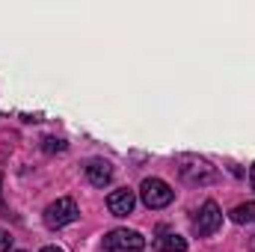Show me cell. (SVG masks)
Here are the masks:
<instances>
[{
	"label": "cell",
	"mask_w": 255,
	"mask_h": 252,
	"mask_svg": "<svg viewBox=\"0 0 255 252\" xmlns=\"http://www.w3.org/2000/svg\"><path fill=\"white\" fill-rule=\"evenodd\" d=\"M175 169H178L181 181H187L193 187H205V184L217 181V166H211V160H205L199 154H178Z\"/></svg>",
	"instance_id": "cell-1"
},
{
	"label": "cell",
	"mask_w": 255,
	"mask_h": 252,
	"mask_svg": "<svg viewBox=\"0 0 255 252\" xmlns=\"http://www.w3.org/2000/svg\"><path fill=\"white\" fill-rule=\"evenodd\" d=\"M139 199H142L145 208L160 211V208H166V205L175 199V190L169 187L163 178H145L142 187H139Z\"/></svg>",
	"instance_id": "cell-2"
},
{
	"label": "cell",
	"mask_w": 255,
	"mask_h": 252,
	"mask_svg": "<svg viewBox=\"0 0 255 252\" xmlns=\"http://www.w3.org/2000/svg\"><path fill=\"white\" fill-rule=\"evenodd\" d=\"M104 250L107 252H142L145 250V241L133 229H113L104 238Z\"/></svg>",
	"instance_id": "cell-3"
},
{
	"label": "cell",
	"mask_w": 255,
	"mask_h": 252,
	"mask_svg": "<svg viewBox=\"0 0 255 252\" xmlns=\"http://www.w3.org/2000/svg\"><path fill=\"white\" fill-rule=\"evenodd\" d=\"M77 217H80L77 202L68 199V196L57 199V202H51V205L45 208V223H48L51 229H63V226H68V223H74Z\"/></svg>",
	"instance_id": "cell-4"
},
{
	"label": "cell",
	"mask_w": 255,
	"mask_h": 252,
	"mask_svg": "<svg viewBox=\"0 0 255 252\" xmlns=\"http://www.w3.org/2000/svg\"><path fill=\"white\" fill-rule=\"evenodd\" d=\"M220 226H223V211L217 208V202H205V205L199 208L196 220H193V232H196L199 238H208V235H214Z\"/></svg>",
	"instance_id": "cell-5"
},
{
	"label": "cell",
	"mask_w": 255,
	"mask_h": 252,
	"mask_svg": "<svg viewBox=\"0 0 255 252\" xmlns=\"http://www.w3.org/2000/svg\"><path fill=\"white\" fill-rule=\"evenodd\" d=\"M133 205H136V193L133 190H113L110 196H107V208H110V214L113 217H128L130 211H133Z\"/></svg>",
	"instance_id": "cell-6"
},
{
	"label": "cell",
	"mask_w": 255,
	"mask_h": 252,
	"mask_svg": "<svg viewBox=\"0 0 255 252\" xmlns=\"http://www.w3.org/2000/svg\"><path fill=\"white\" fill-rule=\"evenodd\" d=\"M86 178H89V184H95V187H107V184L113 181V166H110L107 160H89V163H86Z\"/></svg>",
	"instance_id": "cell-7"
},
{
	"label": "cell",
	"mask_w": 255,
	"mask_h": 252,
	"mask_svg": "<svg viewBox=\"0 0 255 252\" xmlns=\"http://www.w3.org/2000/svg\"><path fill=\"white\" fill-rule=\"evenodd\" d=\"M154 250H157V252H187V238H181V235H175V232L160 229V238L154 241Z\"/></svg>",
	"instance_id": "cell-8"
},
{
	"label": "cell",
	"mask_w": 255,
	"mask_h": 252,
	"mask_svg": "<svg viewBox=\"0 0 255 252\" xmlns=\"http://www.w3.org/2000/svg\"><path fill=\"white\" fill-rule=\"evenodd\" d=\"M232 220L235 223H255V202H244V205H238L235 211H232Z\"/></svg>",
	"instance_id": "cell-9"
},
{
	"label": "cell",
	"mask_w": 255,
	"mask_h": 252,
	"mask_svg": "<svg viewBox=\"0 0 255 252\" xmlns=\"http://www.w3.org/2000/svg\"><path fill=\"white\" fill-rule=\"evenodd\" d=\"M68 148V142L60 139V136H45L42 139V151H48V154H57V151H65Z\"/></svg>",
	"instance_id": "cell-10"
},
{
	"label": "cell",
	"mask_w": 255,
	"mask_h": 252,
	"mask_svg": "<svg viewBox=\"0 0 255 252\" xmlns=\"http://www.w3.org/2000/svg\"><path fill=\"white\" fill-rule=\"evenodd\" d=\"M9 247H12V238L6 232H0V252H9Z\"/></svg>",
	"instance_id": "cell-11"
},
{
	"label": "cell",
	"mask_w": 255,
	"mask_h": 252,
	"mask_svg": "<svg viewBox=\"0 0 255 252\" xmlns=\"http://www.w3.org/2000/svg\"><path fill=\"white\" fill-rule=\"evenodd\" d=\"M250 187L255 190V166H253V169H250Z\"/></svg>",
	"instance_id": "cell-12"
},
{
	"label": "cell",
	"mask_w": 255,
	"mask_h": 252,
	"mask_svg": "<svg viewBox=\"0 0 255 252\" xmlns=\"http://www.w3.org/2000/svg\"><path fill=\"white\" fill-rule=\"evenodd\" d=\"M42 252H63V250H60V247H45Z\"/></svg>",
	"instance_id": "cell-13"
},
{
	"label": "cell",
	"mask_w": 255,
	"mask_h": 252,
	"mask_svg": "<svg viewBox=\"0 0 255 252\" xmlns=\"http://www.w3.org/2000/svg\"><path fill=\"white\" fill-rule=\"evenodd\" d=\"M0 181H3V175H0ZM0 211H6V205H3V193H0Z\"/></svg>",
	"instance_id": "cell-14"
},
{
	"label": "cell",
	"mask_w": 255,
	"mask_h": 252,
	"mask_svg": "<svg viewBox=\"0 0 255 252\" xmlns=\"http://www.w3.org/2000/svg\"><path fill=\"white\" fill-rule=\"evenodd\" d=\"M18 252H21V250H18Z\"/></svg>",
	"instance_id": "cell-15"
}]
</instances>
